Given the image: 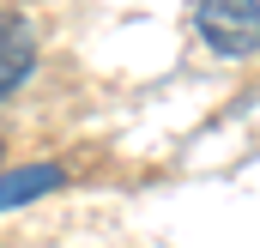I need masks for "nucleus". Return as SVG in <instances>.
Segmentation results:
<instances>
[{"instance_id": "f257e3e1", "label": "nucleus", "mask_w": 260, "mask_h": 248, "mask_svg": "<svg viewBox=\"0 0 260 248\" xmlns=\"http://www.w3.org/2000/svg\"><path fill=\"white\" fill-rule=\"evenodd\" d=\"M194 30L212 55L248 61V55H260V0H206V6H194Z\"/></svg>"}, {"instance_id": "f03ea898", "label": "nucleus", "mask_w": 260, "mask_h": 248, "mask_svg": "<svg viewBox=\"0 0 260 248\" xmlns=\"http://www.w3.org/2000/svg\"><path fill=\"white\" fill-rule=\"evenodd\" d=\"M37 67V37L18 12H0V97H12Z\"/></svg>"}, {"instance_id": "7ed1b4c3", "label": "nucleus", "mask_w": 260, "mask_h": 248, "mask_svg": "<svg viewBox=\"0 0 260 248\" xmlns=\"http://www.w3.org/2000/svg\"><path fill=\"white\" fill-rule=\"evenodd\" d=\"M67 176L55 164H24V170H12V176H0V212L6 206H30L37 194H55Z\"/></svg>"}, {"instance_id": "20e7f679", "label": "nucleus", "mask_w": 260, "mask_h": 248, "mask_svg": "<svg viewBox=\"0 0 260 248\" xmlns=\"http://www.w3.org/2000/svg\"><path fill=\"white\" fill-rule=\"evenodd\" d=\"M0 164H6V133H0Z\"/></svg>"}]
</instances>
